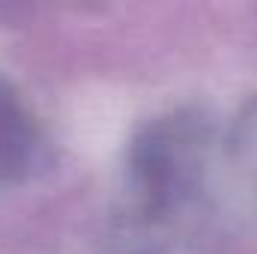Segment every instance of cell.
<instances>
[{"instance_id":"1","label":"cell","mask_w":257,"mask_h":254,"mask_svg":"<svg viewBox=\"0 0 257 254\" xmlns=\"http://www.w3.org/2000/svg\"><path fill=\"white\" fill-rule=\"evenodd\" d=\"M233 156L245 171L251 189L257 191V99L245 108V114L233 129Z\"/></svg>"}]
</instances>
